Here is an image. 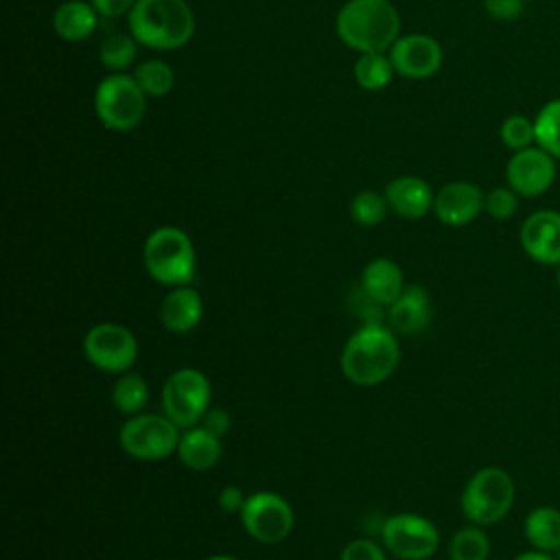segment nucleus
<instances>
[{"mask_svg":"<svg viewBox=\"0 0 560 560\" xmlns=\"http://www.w3.org/2000/svg\"><path fill=\"white\" fill-rule=\"evenodd\" d=\"M385 199H387V206L398 217L420 219L433 208L435 195L424 179H420L416 175H402L387 184Z\"/></svg>","mask_w":560,"mask_h":560,"instance_id":"16","label":"nucleus"},{"mask_svg":"<svg viewBox=\"0 0 560 560\" xmlns=\"http://www.w3.org/2000/svg\"><path fill=\"white\" fill-rule=\"evenodd\" d=\"M448 556L451 560H488L490 538L477 525L462 527L448 542Z\"/></svg>","mask_w":560,"mask_h":560,"instance_id":"25","label":"nucleus"},{"mask_svg":"<svg viewBox=\"0 0 560 560\" xmlns=\"http://www.w3.org/2000/svg\"><path fill=\"white\" fill-rule=\"evenodd\" d=\"M241 523L245 532L265 545L280 542L293 529V510L284 497L276 492H254L245 499Z\"/></svg>","mask_w":560,"mask_h":560,"instance_id":"11","label":"nucleus"},{"mask_svg":"<svg viewBox=\"0 0 560 560\" xmlns=\"http://www.w3.org/2000/svg\"><path fill=\"white\" fill-rule=\"evenodd\" d=\"M514 494L512 477L499 466H486L468 479L462 492V512L475 525H492L512 510Z\"/></svg>","mask_w":560,"mask_h":560,"instance_id":"5","label":"nucleus"},{"mask_svg":"<svg viewBox=\"0 0 560 560\" xmlns=\"http://www.w3.org/2000/svg\"><path fill=\"white\" fill-rule=\"evenodd\" d=\"M394 72L392 59L383 52H361L354 63V79L365 90H383Z\"/></svg>","mask_w":560,"mask_h":560,"instance_id":"24","label":"nucleus"},{"mask_svg":"<svg viewBox=\"0 0 560 560\" xmlns=\"http://www.w3.org/2000/svg\"><path fill=\"white\" fill-rule=\"evenodd\" d=\"M534 127L536 144L560 160V98H553L540 107L534 118Z\"/></svg>","mask_w":560,"mask_h":560,"instance_id":"26","label":"nucleus"},{"mask_svg":"<svg viewBox=\"0 0 560 560\" xmlns=\"http://www.w3.org/2000/svg\"><path fill=\"white\" fill-rule=\"evenodd\" d=\"M483 210L497 219V221H505L510 219L516 210H518V195L508 186H499L492 188L486 199H483Z\"/></svg>","mask_w":560,"mask_h":560,"instance_id":"31","label":"nucleus"},{"mask_svg":"<svg viewBox=\"0 0 560 560\" xmlns=\"http://www.w3.org/2000/svg\"><path fill=\"white\" fill-rule=\"evenodd\" d=\"M98 11L83 0H66L52 13V28L66 42L90 37L98 24Z\"/></svg>","mask_w":560,"mask_h":560,"instance_id":"21","label":"nucleus"},{"mask_svg":"<svg viewBox=\"0 0 560 560\" xmlns=\"http://www.w3.org/2000/svg\"><path fill=\"white\" fill-rule=\"evenodd\" d=\"M335 26L346 46L359 52H383L398 39L400 18L389 0H348Z\"/></svg>","mask_w":560,"mask_h":560,"instance_id":"2","label":"nucleus"},{"mask_svg":"<svg viewBox=\"0 0 560 560\" xmlns=\"http://www.w3.org/2000/svg\"><path fill=\"white\" fill-rule=\"evenodd\" d=\"M339 560H387V556L370 538H357L343 547Z\"/></svg>","mask_w":560,"mask_h":560,"instance_id":"32","label":"nucleus"},{"mask_svg":"<svg viewBox=\"0 0 560 560\" xmlns=\"http://www.w3.org/2000/svg\"><path fill=\"white\" fill-rule=\"evenodd\" d=\"M164 416H168L179 429H190L201 422L210 409V383L203 372L195 368H182L173 372L162 389Z\"/></svg>","mask_w":560,"mask_h":560,"instance_id":"8","label":"nucleus"},{"mask_svg":"<svg viewBox=\"0 0 560 560\" xmlns=\"http://www.w3.org/2000/svg\"><path fill=\"white\" fill-rule=\"evenodd\" d=\"M392 66L407 79H429L442 66V46L431 35H402L389 48Z\"/></svg>","mask_w":560,"mask_h":560,"instance_id":"13","label":"nucleus"},{"mask_svg":"<svg viewBox=\"0 0 560 560\" xmlns=\"http://www.w3.org/2000/svg\"><path fill=\"white\" fill-rule=\"evenodd\" d=\"M149 387L140 374L122 372L112 387V402L120 413L136 416L147 407Z\"/></svg>","mask_w":560,"mask_h":560,"instance_id":"23","label":"nucleus"},{"mask_svg":"<svg viewBox=\"0 0 560 560\" xmlns=\"http://www.w3.org/2000/svg\"><path fill=\"white\" fill-rule=\"evenodd\" d=\"M201 427L208 429L210 433H214L217 438H221L223 433L230 431V416L225 409H219V407H210L203 418H201Z\"/></svg>","mask_w":560,"mask_h":560,"instance_id":"34","label":"nucleus"},{"mask_svg":"<svg viewBox=\"0 0 560 560\" xmlns=\"http://www.w3.org/2000/svg\"><path fill=\"white\" fill-rule=\"evenodd\" d=\"M177 455L190 470H210L221 459V438L203 427H190L179 435Z\"/></svg>","mask_w":560,"mask_h":560,"instance_id":"20","label":"nucleus"},{"mask_svg":"<svg viewBox=\"0 0 560 560\" xmlns=\"http://www.w3.org/2000/svg\"><path fill=\"white\" fill-rule=\"evenodd\" d=\"M361 293L381 306H389L405 291L400 267L389 258H374L361 273Z\"/></svg>","mask_w":560,"mask_h":560,"instance_id":"19","label":"nucleus"},{"mask_svg":"<svg viewBox=\"0 0 560 560\" xmlns=\"http://www.w3.org/2000/svg\"><path fill=\"white\" fill-rule=\"evenodd\" d=\"M118 442L127 455L155 462L177 451L179 427L168 416L136 413L120 427Z\"/></svg>","mask_w":560,"mask_h":560,"instance_id":"7","label":"nucleus"},{"mask_svg":"<svg viewBox=\"0 0 560 560\" xmlns=\"http://www.w3.org/2000/svg\"><path fill=\"white\" fill-rule=\"evenodd\" d=\"M206 560H238V558H232V556H223V553H217V556H210Z\"/></svg>","mask_w":560,"mask_h":560,"instance_id":"38","label":"nucleus"},{"mask_svg":"<svg viewBox=\"0 0 560 560\" xmlns=\"http://www.w3.org/2000/svg\"><path fill=\"white\" fill-rule=\"evenodd\" d=\"M387 319L396 332L416 335L424 330L431 322V298L429 293L413 284L407 287L394 304L387 306Z\"/></svg>","mask_w":560,"mask_h":560,"instance_id":"18","label":"nucleus"},{"mask_svg":"<svg viewBox=\"0 0 560 560\" xmlns=\"http://www.w3.org/2000/svg\"><path fill=\"white\" fill-rule=\"evenodd\" d=\"M525 0H483V9L494 20H516L523 13Z\"/></svg>","mask_w":560,"mask_h":560,"instance_id":"33","label":"nucleus"},{"mask_svg":"<svg viewBox=\"0 0 560 560\" xmlns=\"http://www.w3.org/2000/svg\"><path fill=\"white\" fill-rule=\"evenodd\" d=\"M245 494L238 486H225L221 492H219V505L223 512H241L243 505H245Z\"/></svg>","mask_w":560,"mask_h":560,"instance_id":"35","label":"nucleus"},{"mask_svg":"<svg viewBox=\"0 0 560 560\" xmlns=\"http://www.w3.org/2000/svg\"><path fill=\"white\" fill-rule=\"evenodd\" d=\"M553 160L556 158L549 155L538 144L514 151V155L505 166L508 186L521 197H538L547 192L556 179Z\"/></svg>","mask_w":560,"mask_h":560,"instance_id":"12","label":"nucleus"},{"mask_svg":"<svg viewBox=\"0 0 560 560\" xmlns=\"http://www.w3.org/2000/svg\"><path fill=\"white\" fill-rule=\"evenodd\" d=\"M136 0H92L94 9L105 18H120L122 13H129Z\"/></svg>","mask_w":560,"mask_h":560,"instance_id":"36","label":"nucleus"},{"mask_svg":"<svg viewBox=\"0 0 560 560\" xmlns=\"http://www.w3.org/2000/svg\"><path fill=\"white\" fill-rule=\"evenodd\" d=\"M501 140L505 147L521 151L536 142V127L534 120H529L523 114H512L501 122Z\"/></svg>","mask_w":560,"mask_h":560,"instance_id":"30","label":"nucleus"},{"mask_svg":"<svg viewBox=\"0 0 560 560\" xmlns=\"http://www.w3.org/2000/svg\"><path fill=\"white\" fill-rule=\"evenodd\" d=\"M381 538L385 549L402 560H427L440 545L438 527L429 518L411 512L389 516L383 523Z\"/></svg>","mask_w":560,"mask_h":560,"instance_id":"10","label":"nucleus"},{"mask_svg":"<svg viewBox=\"0 0 560 560\" xmlns=\"http://www.w3.org/2000/svg\"><path fill=\"white\" fill-rule=\"evenodd\" d=\"M527 542L538 549L553 553L560 549V510L551 505L534 508L523 525Z\"/></svg>","mask_w":560,"mask_h":560,"instance_id":"22","label":"nucleus"},{"mask_svg":"<svg viewBox=\"0 0 560 560\" xmlns=\"http://www.w3.org/2000/svg\"><path fill=\"white\" fill-rule=\"evenodd\" d=\"M551 556H553V560H560V549H558V551H553Z\"/></svg>","mask_w":560,"mask_h":560,"instance_id":"39","label":"nucleus"},{"mask_svg":"<svg viewBox=\"0 0 560 560\" xmlns=\"http://www.w3.org/2000/svg\"><path fill=\"white\" fill-rule=\"evenodd\" d=\"M133 79L138 81V85L142 88V92L147 96H164L173 90L175 85V72L173 68L162 61V59H149L142 61L136 70H133Z\"/></svg>","mask_w":560,"mask_h":560,"instance_id":"27","label":"nucleus"},{"mask_svg":"<svg viewBox=\"0 0 560 560\" xmlns=\"http://www.w3.org/2000/svg\"><path fill=\"white\" fill-rule=\"evenodd\" d=\"M556 282H558V289H560V269H558V276H556Z\"/></svg>","mask_w":560,"mask_h":560,"instance_id":"40","label":"nucleus"},{"mask_svg":"<svg viewBox=\"0 0 560 560\" xmlns=\"http://www.w3.org/2000/svg\"><path fill=\"white\" fill-rule=\"evenodd\" d=\"M144 267L153 280L168 287H184L195 276V247L179 228L164 225L153 230L144 241Z\"/></svg>","mask_w":560,"mask_h":560,"instance_id":"4","label":"nucleus"},{"mask_svg":"<svg viewBox=\"0 0 560 560\" xmlns=\"http://www.w3.org/2000/svg\"><path fill=\"white\" fill-rule=\"evenodd\" d=\"M94 109L98 120L112 131H129L140 125L147 109V94L133 74H107L94 94Z\"/></svg>","mask_w":560,"mask_h":560,"instance_id":"6","label":"nucleus"},{"mask_svg":"<svg viewBox=\"0 0 560 560\" xmlns=\"http://www.w3.org/2000/svg\"><path fill=\"white\" fill-rule=\"evenodd\" d=\"M127 20L138 44L160 50L179 48L195 33V15L186 0H136Z\"/></svg>","mask_w":560,"mask_h":560,"instance_id":"3","label":"nucleus"},{"mask_svg":"<svg viewBox=\"0 0 560 560\" xmlns=\"http://www.w3.org/2000/svg\"><path fill=\"white\" fill-rule=\"evenodd\" d=\"M136 50H138V39L131 33L129 35L112 33L109 37L103 39L98 59L103 66H107L112 70H125L136 59Z\"/></svg>","mask_w":560,"mask_h":560,"instance_id":"28","label":"nucleus"},{"mask_svg":"<svg viewBox=\"0 0 560 560\" xmlns=\"http://www.w3.org/2000/svg\"><path fill=\"white\" fill-rule=\"evenodd\" d=\"M201 315H203V302L199 293L188 284L171 289L160 304V319L164 328L177 335H184L197 328V324L201 322Z\"/></svg>","mask_w":560,"mask_h":560,"instance_id":"17","label":"nucleus"},{"mask_svg":"<svg viewBox=\"0 0 560 560\" xmlns=\"http://www.w3.org/2000/svg\"><path fill=\"white\" fill-rule=\"evenodd\" d=\"M400 348L394 332L378 322L363 324L341 350V372L354 385H378L398 365Z\"/></svg>","mask_w":560,"mask_h":560,"instance_id":"1","label":"nucleus"},{"mask_svg":"<svg viewBox=\"0 0 560 560\" xmlns=\"http://www.w3.org/2000/svg\"><path fill=\"white\" fill-rule=\"evenodd\" d=\"M486 195L470 182H451L440 188L433 201V212L444 225H466L483 210Z\"/></svg>","mask_w":560,"mask_h":560,"instance_id":"15","label":"nucleus"},{"mask_svg":"<svg viewBox=\"0 0 560 560\" xmlns=\"http://www.w3.org/2000/svg\"><path fill=\"white\" fill-rule=\"evenodd\" d=\"M83 354L94 368L112 374H122L133 365L138 357V341L129 328L105 322L92 326L85 332Z\"/></svg>","mask_w":560,"mask_h":560,"instance_id":"9","label":"nucleus"},{"mask_svg":"<svg viewBox=\"0 0 560 560\" xmlns=\"http://www.w3.org/2000/svg\"><path fill=\"white\" fill-rule=\"evenodd\" d=\"M525 254L540 265H560V212L538 210L521 225Z\"/></svg>","mask_w":560,"mask_h":560,"instance_id":"14","label":"nucleus"},{"mask_svg":"<svg viewBox=\"0 0 560 560\" xmlns=\"http://www.w3.org/2000/svg\"><path fill=\"white\" fill-rule=\"evenodd\" d=\"M514 560H553V556L551 553H547V551H525V553H521V556H516Z\"/></svg>","mask_w":560,"mask_h":560,"instance_id":"37","label":"nucleus"},{"mask_svg":"<svg viewBox=\"0 0 560 560\" xmlns=\"http://www.w3.org/2000/svg\"><path fill=\"white\" fill-rule=\"evenodd\" d=\"M387 199L374 190H361L350 203V214L359 225L374 228L385 219Z\"/></svg>","mask_w":560,"mask_h":560,"instance_id":"29","label":"nucleus"}]
</instances>
